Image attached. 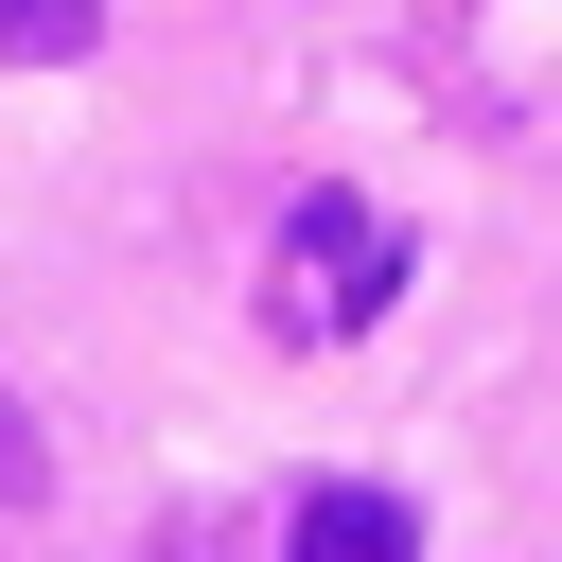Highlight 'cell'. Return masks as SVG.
<instances>
[{
    "mask_svg": "<svg viewBox=\"0 0 562 562\" xmlns=\"http://www.w3.org/2000/svg\"><path fill=\"white\" fill-rule=\"evenodd\" d=\"M386 281H404V228H386V211H351V193H299L281 316H299V334H369V316H386Z\"/></svg>",
    "mask_w": 562,
    "mask_h": 562,
    "instance_id": "6da1fadb",
    "label": "cell"
},
{
    "mask_svg": "<svg viewBox=\"0 0 562 562\" xmlns=\"http://www.w3.org/2000/svg\"><path fill=\"white\" fill-rule=\"evenodd\" d=\"M281 562H422V527H404V492H316Z\"/></svg>",
    "mask_w": 562,
    "mask_h": 562,
    "instance_id": "7a4b0ae2",
    "label": "cell"
},
{
    "mask_svg": "<svg viewBox=\"0 0 562 562\" xmlns=\"http://www.w3.org/2000/svg\"><path fill=\"white\" fill-rule=\"evenodd\" d=\"M105 35V0H0V53H35V70H70Z\"/></svg>",
    "mask_w": 562,
    "mask_h": 562,
    "instance_id": "3957f363",
    "label": "cell"
},
{
    "mask_svg": "<svg viewBox=\"0 0 562 562\" xmlns=\"http://www.w3.org/2000/svg\"><path fill=\"white\" fill-rule=\"evenodd\" d=\"M0 492H35V439H18V422H0Z\"/></svg>",
    "mask_w": 562,
    "mask_h": 562,
    "instance_id": "277c9868",
    "label": "cell"
}]
</instances>
